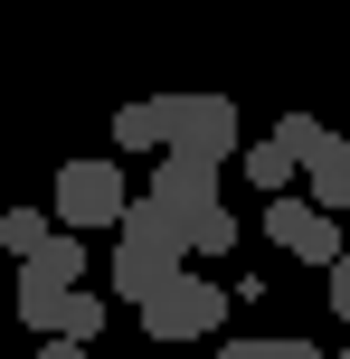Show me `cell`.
Returning a JSON list of instances; mask_svg holds the SVG:
<instances>
[{
    "label": "cell",
    "instance_id": "6da1fadb",
    "mask_svg": "<svg viewBox=\"0 0 350 359\" xmlns=\"http://www.w3.org/2000/svg\"><path fill=\"white\" fill-rule=\"evenodd\" d=\"M180 255H189V236L170 227L152 198H133V217H123V236H114V303H133V312H152L170 284H180Z\"/></svg>",
    "mask_w": 350,
    "mask_h": 359
},
{
    "label": "cell",
    "instance_id": "7a4b0ae2",
    "mask_svg": "<svg viewBox=\"0 0 350 359\" xmlns=\"http://www.w3.org/2000/svg\"><path fill=\"white\" fill-rule=\"evenodd\" d=\"M152 208L189 236V255H227L237 246V217L218 208V161H189V151H161V180H152Z\"/></svg>",
    "mask_w": 350,
    "mask_h": 359
},
{
    "label": "cell",
    "instance_id": "3957f363",
    "mask_svg": "<svg viewBox=\"0 0 350 359\" xmlns=\"http://www.w3.org/2000/svg\"><path fill=\"white\" fill-rule=\"evenodd\" d=\"M48 217L67 236H86V227H114L123 236V217H133V189H123V170L114 161H67L57 170V198H48Z\"/></svg>",
    "mask_w": 350,
    "mask_h": 359
},
{
    "label": "cell",
    "instance_id": "277c9868",
    "mask_svg": "<svg viewBox=\"0 0 350 359\" xmlns=\"http://www.w3.org/2000/svg\"><path fill=\"white\" fill-rule=\"evenodd\" d=\"M76 293H86V246H76V236H57L38 265H19V322L57 341V322H67Z\"/></svg>",
    "mask_w": 350,
    "mask_h": 359
},
{
    "label": "cell",
    "instance_id": "5b68a950",
    "mask_svg": "<svg viewBox=\"0 0 350 359\" xmlns=\"http://www.w3.org/2000/svg\"><path fill=\"white\" fill-rule=\"evenodd\" d=\"M161 142L189 161H227L237 151V104L227 95H161Z\"/></svg>",
    "mask_w": 350,
    "mask_h": 359
},
{
    "label": "cell",
    "instance_id": "8992f818",
    "mask_svg": "<svg viewBox=\"0 0 350 359\" xmlns=\"http://www.w3.org/2000/svg\"><path fill=\"white\" fill-rule=\"evenodd\" d=\"M218 322H227V293L208 284V274H180V284L142 312V331H152V341H170V350H180V341H208Z\"/></svg>",
    "mask_w": 350,
    "mask_h": 359
},
{
    "label": "cell",
    "instance_id": "52a82bcc",
    "mask_svg": "<svg viewBox=\"0 0 350 359\" xmlns=\"http://www.w3.org/2000/svg\"><path fill=\"white\" fill-rule=\"evenodd\" d=\"M265 236H275L294 265H341V217H322L313 198H275V208H265Z\"/></svg>",
    "mask_w": 350,
    "mask_h": 359
},
{
    "label": "cell",
    "instance_id": "ba28073f",
    "mask_svg": "<svg viewBox=\"0 0 350 359\" xmlns=\"http://www.w3.org/2000/svg\"><path fill=\"white\" fill-rule=\"evenodd\" d=\"M275 142L294 151L303 170H322V161H332V151H341V133H332V123H313V114H284V123H275Z\"/></svg>",
    "mask_w": 350,
    "mask_h": 359
},
{
    "label": "cell",
    "instance_id": "9c48e42d",
    "mask_svg": "<svg viewBox=\"0 0 350 359\" xmlns=\"http://www.w3.org/2000/svg\"><path fill=\"white\" fill-rule=\"evenodd\" d=\"M0 246H10L19 265H38V255L57 246V217L48 208H10V217H0Z\"/></svg>",
    "mask_w": 350,
    "mask_h": 359
},
{
    "label": "cell",
    "instance_id": "30bf717a",
    "mask_svg": "<svg viewBox=\"0 0 350 359\" xmlns=\"http://www.w3.org/2000/svg\"><path fill=\"white\" fill-rule=\"evenodd\" d=\"M114 151H170L161 142V95H142V104L114 114Z\"/></svg>",
    "mask_w": 350,
    "mask_h": 359
},
{
    "label": "cell",
    "instance_id": "8fae6325",
    "mask_svg": "<svg viewBox=\"0 0 350 359\" xmlns=\"http://www.w3.org/2000/svg\"><path fill=\"white\" fill-rule=\"evenodd\" d=\"M303 198H313L322 217H341V208H350V142H341L322 170H303Z\"/></svg>",
    "mask_w": 350,
    "mask_h": 359
},
{
    "label": "cell",
    "instance_id": "7c38bea8",
    "mask_svg": "<svg viewBox=\"0 0 350 359\" xmlns=\"http://www.w3.org/2000/svg\"><path fill=\"white\" fill-rule=\"evenodd\" d=\"M294 170H303V161H294L284 142H256V151H246V180H256L265 198H284V189H294Z\"/></svg>",
    "mask_w": 350,
    "mask_h": 359
},
{
    "label": "cell",
    "instance_id": "4fadbf2b",
    "mask_svg": "<svg viewBox=\"0 0 350 359\" xmlns=\"http://www.w3.org/2000/svg\"><path fill=\"white\" fill-rule=\"evenodd\" d=\"M95 331H105V293H76V303H67V322H57V341H76V350H86Z\"/></svg>",
    "mask_w": 350,
    "mask_h": 359
},
{
    "label": "cell",
    "instance_id": "5bb4252c",
    "mask_svg": "<svg viewBox=\"0 0 350 359\" xmlns=\"http://www.w3.org/2000/svg\"><path fill=\"white\" fill-rule=\"evenodd\" d=\"M218 359H322L313 341H218Z\"/></svg>",
    "mask_w": 350,
    "mask_h": 359
},
{
    "label": "cell",
    "instance_id": "9a60e30c",
    "mask_svg": "<svg viewBox=\"0 0 350 359\" xmlns=\"http://www.w3.org/2000/svg\"><path fill=\"white\" fill-rule=\"evenodd\" d=\"M332 312H341V322H350V255H341V265H332Z\"/></svg>",
    "mask_w": 350,
    "mask_h": 359
},
{
    "label": "cell",
    "instance_id": "2e32d148",
    "mask_svg": "<svg viewBox=\"0 0 350 359\" xmlns=\"http://www.w3.org/2000/svg\"><path fill=\"white\" fill-rule=\"evenodd\" d=\"M38 359H86V350H76V341H48V350H38Z\"/></svg>",
    "mask_w": 350,
    "mask_h": 359
},
{
    "label": "cell",
    "instance_id": "e0dca14e",
    "mask_svg": "<svg viewBox=\"0 0 350 359\" xmlns=\"http://www.w3.org/2000/svg\"><path fill=\"white\" fill-rule=\"evenodd\" d=\"M332 359H350V350H332Z\"/></svg>",
    "mask_w": 350,
    "mask_h": 359
}]
</instances>
